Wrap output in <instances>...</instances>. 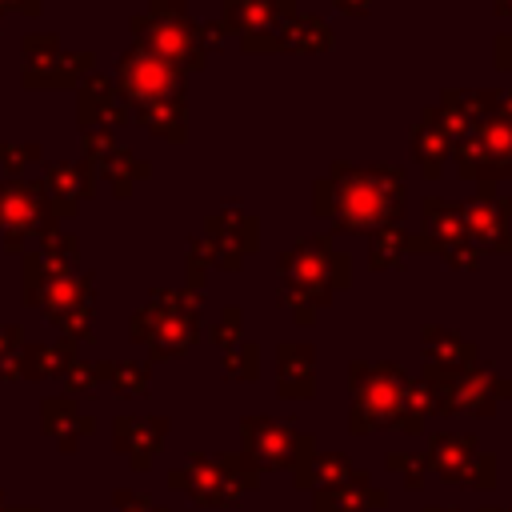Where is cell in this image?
Masks as SVG:
<instances>
[{"label":"cell","mask_w":512,"mask_h":512,"mask_svg":"<svg viewBox=\"0 0 512 512\" xmlns=\"http://www.w3.org/2000/svg\"><path fill=\"white\" fill-rule=\"evenodd\" d=\"M452 164H456V176L468 180V184H500V180H512V164L492 156L476 136H464L452 144Z\"/></svg>","instance_id":"4fadbf2b"},{"label":"cell","mask_w":512,"mask_h":512,"mask_svg":"<svg viewBox=\"0 0 512 512\" xmlns=\"http://www.w3.org/2000/svg\"><path fill=\"white\" fill-rule=\"evenodd\" d=\"M492 64L512 76V32H500V36L492 40Z\"/></svg>","instance_id":"d4e9b609"},{"label":"cell","mask_w":512,"mask_h":512,"mask_svg":"<svg viewBox=\"0 0 512 512\" xmlns=\"http://www.w3.org/2000/svg\"><path fill=\"white\" fill-rule=\"evenodd\" d=\"M136 120H140L152 136H164V140H172V144H180V140L188 136V104H184V96L140 104V108H136Z\"/></svg>","instance_id":"ac0fdd59"},{"label":"cell","mask_w":512,"mask_h":512,"mask_svg":"<svg viewBox=\"0 0 512 512\" xmlns=\"http://www.w3.org/2000/svg\"><path fill=\"white\" fill-rule=\"evenodd\" d=\"M204 240L212 244V264L240 272L244 256L260 248V216L244 212L240 200H224L216 212L204 216Z\"/></svg>","instance_id":"8992f818"},{"label":"cell","mask_w":512,"mask_h":512,"mask_svg":"<svg viewBox=\"0 0 512 512\" xmlns=\"http://www.w3.org/2000/svg\"><path fill=\"white\" fill-rule=\"evenodd\" d=\"M412 232L404 224H384L376 232H368V268L384 272V268H404L412 256Z\"/></svg>","instance_id":"2e32d148"},{"label":"cell","mask_w":512,"mask_h":512,"mask_svg":"<svg viewBox=\"0 0 512 512\" xmlns=\"http://www.w3.org/2000/svg\"><path fill=\"white\" fill-rule=\"evenodd\" d=\"M280 392L284 396L312 392V344H280Z\"/></svg>","instance_id":"ffe728a7"},{"label":"cell","mask_w":512,"mask_h":512,"mask_svg":"<svg viewBox=\"0 0 512 512\" xmlns=\"http://www.w3.org/2000/svg\"><path fill=\"white\" fill-rule=\"evenodd\" d=\"M472 136H476L492 156H500V160L512 164V88H500L496 108L476 124Z\"/></svg>","instance_id":"d6986e66"},{"label":"cell","mask_w":512,"mask_h":512,"mask_svg":"<svg viewBox=\"0 0 512 512\" xmlns=\"http://www.w3.org/2000/svg\"><path fill=\"white\" fill-rule=\"evenodd\" d=\"M408 208V172L400 164H352L332 160L312 180V212L328 224V236H368L384 224H400Z\"/></svg>","instance_id":"6da1fadb"},{"label":"cell","mask_w":512,"mask_h":512,"mask_svg":"<svg viewBox=\"0 0 512 512\" xmlns=\"http://www.w3.org/2000/svg\"><path fill=\"white\" fill-rule=\"evenodd\" d=\"M24 52H28V60H24V80L28 84H72L92 64V52H60V44L52 36L28 40Z\"/></svg>","instance_id":"30bf717a"},{"label":"cell","mask_w":512,"mask_h":512,"mask_svg":"<svg viewBox=\"0 0 512 512\" xmlns=\"http://www.w3.org/2000/svg\"><path fill=\"white\" fill-rule=\"evenodd\" d=\"M276 272H280L276 300L292 308L300 324H312L316 308L332 304L336 292L352 284V256L336 248V236L312 232L276 256Z\"/></svg>","instance_id":"7a4b0ae2"},{"label":"cell","mask_w":512,"mask_h":512,"mask_svg":"<svg viewBox=\"0 0 512 512\" xmlns=\"http://www.w3.org/2000/svg\"><path fill=\"white\" fill-rule=\"evenodd\" d=\"M240 308L232 304V308H224V316L216 320V328H212V336H216V344H232L236 336H240Z\"/></svg>","instance_id":"603a6c76"},{"label":"cell","mask_w":512,"mask_h":512,"mask_svg":"<svg viewBox=\"0 0 512 512\" xmlns=\"http://www.w3.org/2000/svg\"><path fill=\"white\" fill-rule=\"evenodd\" d=\"M256 368H260V348H256V344L236 348V356L228 360V372H232V376H252Z\"/></svg>","instance_id":"cb8c5ba5"},{"label":"cell","mask_w":512,"mask_h":512,"mask_svg":"<svg viewBox=\"0 0 512 512\" xmlns=\"http://www.w3.org/2000/svg\"><path fill=\"white\" fill-rule=\"evenodd\" d=\"M424 352H428V368L436 372H464L472 368L476 356V348L448 328H424Z\"/></svg>","instance_id":"e0dca14e"},{"label":"cell","mask_w":512,"mask_h":512,"mask_svg":"<svg viewBox=\"0 0 512 512\" xmlns=\"http://www.w3.org/2000/svg\"><path fill=\"white\" fill-rule=\"evenodd\" d=\"M492 8H496V16H508L512 20V0H492Z\"/></svg>","instance_id":"83f0119b"},{"label":"cell","mask_w":512,"mask_h":512,"mask_svg":"<svg viewBox=\"0 0 512 512\" xmlns=\"http://www.w3.org/2000/svg\"><path fill=\"white\" fill-rule=\"evenodd\" d=\"M136 44L176 64L180 72H200L208 64V48L200 40V20L188 16L184 0H148V12L132 16Z\"/></svg>","instance_id":"3957f363"},{"label":"cell","mask_w":512,"mask_h":512,"mask_svg":"<svg viewBox=\"0 0 512 512\" xmlns=\"http://www.w3.org/2000/svg\"><path fill=\"white\" fill-rule=\"evenodd\" d=\"M76 112H80V124L84 128H116L128 120V104L120 100L116 84L100 72H88L80 80V100H76Z\"/></svg>","instance_id":"7c38bea8"},{"label":"cell","mask_w":512,"mask_h":512,"mask_svg":"<svg viewBox=\"0 0 512 512\" xmlns=\"http://www.w3.org/2000/svg\"><path fill=\"white\" fill-rule=\"evenodd\" d=\"M464 212V228L468 240L480 252H512V196L496 192V196H468L460 204Z\"/></svg>","instance_id":"52a82bcc"},{"label":"cell","mask_w":512,"mask_h":512,"mask_svg":"<svg viewBox=\"0 0 512 512\" xmlns=\"http://www.w3.org/2000/svg\"><path fill=\"white\" fill-rule=\"evenodd\" d=\"M332 44H336V32L316 12H296L276 36V52H328Z\"/></svg>","instance_id":"9a60e30c"},{"label":"cell","mask_w":512,"mask_h":512,"mask_svg":"<svg viewBox=\"0 0 512 512\" xmlns=\"http://www.w3.org/2000/svg\"><path fill=\"white\" fill-rule=\"evenodd\" d=\"M212 268V244L204 236H192L188 240V288L192 292H204V272Z\"/></svg>","instance_id":"44dd1931"},{"label":"cell","mask_w":512,"mask_h":512,"mask_svg":"<svg viewBox=\"0 0 512 512\" xmlns=\"http://www.w3.org/2000/svg\"><path fill=\"white\" fill-rule=\"evenodd\" d=\"M408 152H412V160H416L424 180H440L444 176V168L452 160V140L436 120V104L420 108V116H416V124L408 132Z\"/></svg>","instance_id":"8fae6325"},{"label":"cell","mask_w":512,"mask_h":512,"mask_svg":"<svg viewBox=\"0 0 512 512\" xmlns=\"http://www.w3.org/2000/svg\"><path fill=\"white\" fill-rule=\"evenodd\" d=\"M84 196H92V168H88V160L84 164H52L48 168V192H44V200H48L52 212L72 216Z\"/></svg>","instance_id":"5bb4252c"},{"label":"cell","mask_w":512,"mask_h":512,"mask_svg":"<svg viewBox=\"0 0 512 512\" xmlns=\"http://www.w3.org/2000/svg\"><path fill=\"white\" fill-rule=\"evenodd\" d=\"M296 0H224L220 4V24L228 32L240 36V48L252 56H264V52H276V36L280 28L296 16Z\"/></svg>","instance_id":"5b68a950"},{"label":"cell","mask_w":512,"mask_h":512,"mask_svg":"<svg viewBox=\"0 0 512 512\" xmlns=\"http://www.w3.org/2000/svg\"><path fill=\"white\" fill-rule=\"evenodd\" d=\"M224 36H228V28H224L220 20H204V24H200V40H204L208 52H212V48H224Z\"/></svg>","instance_id":"484cf974"},{"label":"cell","mask_w":512,"mask_h":512,"mask_svg":"<svg viewBox=\"0 0 512 512\" xmlns=\"http://www.w3.org/2000/svg\"><path fill=\"white\" fill-rule=\"evenodd\" d=\"M496 100H500V88H444L436 100V120L456 144L476 132V124L496 108Z\"/></svg>","instance_id":"9c48e42d"},{"label":"cell","mask_w":512,"mask_h":512,"mask_svg":"<svg viewBox=\"0 0 512 512\" xmlns=\"http://www.w3.org/2000/svg\"><path fill=\"white\" fill-rule=\"evenodd\" d=\"M448 268H464V272H472V268H480V248L468 240V244H460V248H452V252H444L440 256Z\"/></svg>","instance_id":"7402d4cb"},{"label":"cell","mask_w":512,"mask_h":512,"mask_svg":"<svg viewBox=\"0 0 512 512\" xmlns=\"http://www.w3.org/2000/svg\"><path fill=\"white\" fill-rule=\"evenodd\" d=\"M116 92L132 108L152 100H172V96H184V72L160 60L156 52H148L144 44H132L116 60Z\"/></svg>","instance_id":"277c9868"},{"label":"cell","mask_w":512,"mask_h":512,"mask_svg":"<svg viewBox=\"0 0 512 512\" xmlns=\"http://www.w3.org/2000/svg\"><path fill=\"white\" fill-rule=\"evenodd\" d=\"M460 244H468V228H464L460 204L440 200V196H424L420 200V232H412V248L444 256V252H452Z\"/></svg>","instance_id":"ba28073f"},{"label":"cell","mask_w":512,"mask_h":512,"mask_svg":"<svg viewBox=\"0 0 512 512\" xmlns=\"http://www.w3.org/2000/svg\"><path fill=\"white\" fill-rule=\"evenodd\" d=\"M332 8L344 16H368L376 8V0H332Z\"/></svg>","instance_id":"4316f807"}]
</instances>
